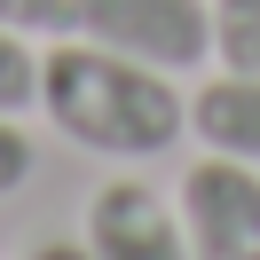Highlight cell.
Here are the masks:
<instances>
[{"label": "cell", "instance_id": "obj_1", "mask_svg": "<svg viewBox=\"0 0 260 260\" xmlns=\"http://www.w3.org/2000/svg\"><path fill=\"white\" fill-rule=\"evenodd\" d=\"M40 111L71 150L95 158H166L189 134V95L174 87V71L95 40H63L40 55Z\"/></svg>", "mask_w": 260, "mask_h": 260}, {"label": "cell", "instance_id": "obj_2", "mask_svg": "<svg viewBox=\"0 0 260 260\" xmlns=\"http://www.w3.org/2000/svg\"><path fill=\"white\" fill-rule=\"evenodd\" d=\"M71 32L158 71L213 63V0H71Z\"/></svg>", "mask_w": 260, "mask_h": 260}, {"label": "cell", "instance_id": "obj_3", "mask_svg": "<svg viewBox=\"0 0 260 260\" xmlns=\"http://www.w3.org/2000/svg\"><path fill=\"white\" fill-rule=\"evenodd\" d=\"M174 213L197 260H260V166L205 150V166L181 174Z\"/></svg>", "mask_w": 260, "mask_h": 260}, {"label": "cell", "instance_id": "obj_4", "mask_svg": "<svg viewBox=\"0 0 260 260\" xmlns=\"http://www.w3.org/2000/svg\"><path fill=\"white\" fill-rule=\"evenodd\" d=\"M87 252L95 260H197L181 213L166 205L150 181H134V174L103 181V189L87 197Z\"/></svg>", "mask_w": 260, "mask_h": 260}, {"label": "cell", "instance_id": "obj_5", "mask_svg": "<svg viewBox=\"0 0 260 260\" xmlns=\"http://www.w3.org/2000/svg\"><path fill=\"white\" fill-rule=\"evenodd\" d=\"M189 134L221 158L260 166V71H213L189 95Z\"/></svg>", "mask_w": 260, "mask_h": 260}, {"label": "cell", "instance_id": "obj_6", "mask_svg": "<svg viewBox=\"0 0 260 260\" xmlns=\"http://www.w3.org/2000/svg\"><path fill=\"white\" fill-rule=\"evenodd\" d=\"M213 63L260 71V0H213Z\"/></svg>", "mask_w": 260, "mask_h": 260}, {"label": "cell", "instance_id": "obj_7", "mask_svg": "<svg viewBox=\"0 0 260 260\" xmlns=\"http://www.w3.org/2000/svg\"><path fill=\"white\" fill-rule=\"evenodd\" d=\"M40 111V55L24 32H0V118Z\"/></svg>", "mask_w": 260, "mask_h": 260}, {"label": "cell", "instance_id": "obj_8", "mask_svg": "<svg viewBox=\"0 0 260 260\" xmlns=\"http://www.w3.org/2000/svg\"><path fill=\"white\" fill-rule=\"evenodd\" d=\"M0 32L55 40V32H71V0H0Z\"/></svg>", "mask_w": 260, "mask_h": 260}, {"label": "cell", "instance_id": "obj_9", "mask_svg": "<svg viewBox=\"0 0 260 260\" xmlns=\"http://www.w3.org/2000/svg\"><path fill=\"white\" fill-rule=\"evenodd\" d=\"M32 166H40V150L24 134V118H0V197H16L32 181Z\"/></svg>", "mask_w": 260, "mask_h": 260}, {"label": "cell", "instance_id": "obj_10", "mask_svg": "<svg viewBox=\"0 0 260 260\" xmlns=\"http://www.w3.org/2000/svg\"><path fill=\"white\" fill-rule=\"evenodd\" d=\"M24 260H95V252H87V237H40Z\"/></svg>", "mask_w": 260, "mask_h": 260}]
</instances>
